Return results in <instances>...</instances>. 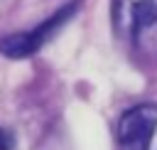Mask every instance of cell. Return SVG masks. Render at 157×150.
Here are the masks:
<instances>
[{"label":"cell","mask_w":157,"mask_h":150,"mask_svg":"<svg viewBox=\"0 0 157 150\" xmlns=\"http://www.w3.org/2000/svg\"><path fill=\"white\" fill-rule=\"evenodd\" d=\"M12 143H15V140H12V135H10L7 130H2V128H0V150H10V148H12Z\"/></svg>","instance_id":"4"},{"label":"cell","mask_w":157,"mask_h":150,"mask_svg":"<svg viewBox=\"0 0 157 150\" xmlns=\"http://www.w3.org/2000/svg\"><path fill=\"white\" fill-rule=\"evenodd\" d=\"M76 7H78V0L64 5L59 12H54L49 20H44L42 25H37V27L29 30V32H20V34H7V37H2V39H0V52H2L5 57H12V59H22V57L34 54V52H37L39 47H44V42L76 12Z\"/></svg>","instance_id":"2"},{"label":"cell","mask_w":157,"mask_h":150,"mask_svg":"<svg viewBox=\"0 0 157 150\" xmlns=\"http://www.w3.org/2000/svg\"><path fill=\"white\" fill-rule=\"evenodd\" d=\"M113 27L130 44L152 47L157 39V0H113Z\"/></svg>","instance_id":"1"},{"label":"cell","mask_w":157,"mask_h":150,"mask_svg":"<svg viewBox=\"0 0 157 150\" xmlns=\"http://www.w3.org/2000/svg\"><path fill=\"white\" fill-rule=\"evenodd\" d=\"M155 128H157V106L140 103L128 108L118 120L120 150H150Z\"/></svg>","instance_id":"3"}]
</instances>
